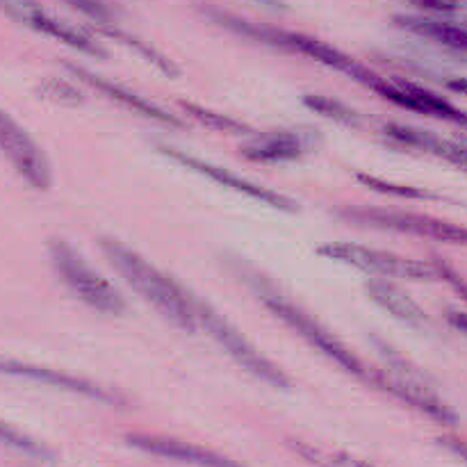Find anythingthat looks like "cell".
<instances>
[{"label": "cell", "mask_w": 467, "mask_h": 467, "mask_svg": "<svg viewBox=\"0 0 467 467\" xmlns=\"http://www.w3.org/2000/svg\"><path fill=\"white\" fill-rule=\"evenodd\" d=\"M201 12H203L210 21L217 23L219 27L233 32V35L244 36V39L255 41V44L269 46V48L283 50V53L304 55V57H310L313 62L324 64V67L333 68V71L360 82V85L368 87L369 91L379 94L381 99L386 100L392 99L395 80H388V78L379 76V73H374L369 67L360 64L358 59L349 57V55L342 53L340 48L317 39V36H310V35H304V32H295V30H281V27L263 26V23L246 21V18L235 16V14L231 12H223V9L210 7V5H203Z\"/></svg>", "instance_id": "obj_1"}, {"label": "cell", "mask_w": 467, "mask_h": 467, "mask_svg": "<svg viewBox=\"0 0 467 467\" xmlns=\"http://www.w3.org/2000/svg\"><path fill=\"white\" fill-rule=\"evenodd\" d=\"M226 260V267L249 287V292H254L260 299V304L274 315V317L281 319L285 327H290L292 331L299 337H304L310 347L319 351V354L327 356L328 360L342 368L345 372H349L351 377L360 379V381H369V368H365L363 360L345 345L337 336H333L327 327H324L319 319H315L308 310L301 308L299 304L290 299L267 274H263L260 269H255L249 260L240 258L235 254L223 255Z\"/></svg>", "instance_id": "obj_2"}, {"label": "cell", "mask_w": 467, "mask_h": 467, "mask_svg": "<svg viewBox=\"0 0 467 467\" xmlns=\"http://www.w3.org/2000/svg\"><path fill=\"white\" fill-rule=\"evenodd\" d=\"M99 246L114 272L128 283V287L140 295L155 313L162 315L171 327L187 333H194L199 328L194 315V295L185 285H181L176 278L164 274L117 237L100 235Z\"/></svg>", "instance_id": "obj_3"}, {"label": "cell", "mask_w": 467, "mask_h": 467, "mask_svg": "<svg viewBox=\"0 0 467 467\" xmlns=\"http://www.w3.org/2000/svg\"><path fill=\"white\" fill-rule=\"evenodd\" d=\"M48 254L53 260V267L57 272L59 281L64 283L68 292L76 296L78 301L87 306V308L96 310L100 315H112L119 317L128 310L126 299L121 292L103 276L96 272L80 251L73 244H68L62 237H53L48 242Z\"/></svg>", "instance_id": "obj_4"}, {"label": "cell", "mask_w": 467, "mask_h": 467, "mask_svg": "<svg viewBox=\"0 0 467 467\" xmlns=\"http://www.w3.org/2000/svg\"><path fill=\"white\" fill-rule=\"evenodd\" d=\"M194 315L199 328H203L237 365H240L244 372H249L251 377H255L258 381L267 383V386L278 388V390H287L292 388L290 374L283 372L276 363L267 358L265 354H260L258 347L235 327V324L228 322L222 313H219L214 306H210L208 301L201 299L194 295Z\"/></svg>", "instance_id": "obj_5"}, {"label": "cell", "mask_w": 467, "mask_h": 467, "mask_svg": "<svg viewBox=\"0 0 467 467\" xmlns=\"http://www.w3.org/2000/svg\"><path fill=\"white\" fill-rule=\"evenodd\" d=\"M331 214L340 222L360 228H377L386 233H401V235L427 237V240L447 242V244L467 246V228L459 223L442 222V219L427 217L420 213L406 210L374 208V205H340L333 208Z\"/></svg>", "instance_id": "obj_6"}, {"label": "cell", "mask_w": 467, "mask_h": 467, "mask_svg": "<svg viewBox=\"0 0 467 467\" xmlns=\"http://www.w3.org/2000/svg\"><path fill=\"white\" fill-rule=\"evenodd\" d=\"M317 255L336 263L349 265L360 272L374 274L377 278H406V281H431L438 278L431 263L404 258V255L390 254V251L369 249V246L356 244V242H327L319 244Z\"/></svg>", "instance_id": "obj_7"}, {"label": "cell", "mask_w": 467, "mask_h": 467, "mask_svg": "<svg viewBox=\"0 0 467 467\" xmlns=\"http://www.w3.org/2000/svg\"><path fill=\"white\" fill-rule=\"evenodd\" d=\"M158 150L164 155V158L171 160V162L181 164V167L190 169V171L194 173H201V176L208 178V181L217 182V185L226 187V190L237 192V194L246 196V199H254L258 201V203L269 205V208L281 210V213H287V214L299 213V203H296L295 199L281 194V192L269 190V187L258 185V182L249 181V178L240 176V173L228 171V169L219 167V164H213L208 162V160H201L196 158V155L185 153V150L176 149V146H158Z\"/></svg>", "instance_id": "obj_8"}, {"label": "cell", "mask_w": 467, "mask_h": 467, "mask_svg": "<svg viewBox=\"0 0 467 467\" xmlns=\"http://www.w3.org/2000/svg\"><path fill=\"white\" fill-rule=\"evenodd\" d=\"M0 153L32 190H48L53 185V169L46 153L5 109H0Z\"/></svg>", "instance_id": "obj_9"}, {"label": "cell", "mask_w": 467, "mask_h": 467, "mask_svg": "<svg viewBox=\"0 0 467 467\" xmlns=\"http://www.w3.org/2000/svg\"><path fill=\"white\" fill-rule=\"evenodd\" d=\"M0 9H5L9 16L16 18L18 23H23V26L30 27V30L39 32V35L44 36H50V39L59 41V44L78 50V53L89 55V57L96 59L109 57L108 50H105L89 32L80 30V27H73L71 23L53 16V14L46 12L41 5H36L35 0H0Z\"/></svg>", "instance_id": "obj_10"}, {"label": "cell", "mask_w": 467, "mask_h": 467, "mask_svg": "<svg viewBox=\"0 0 467 467\" xmlns=\"http://www.w3.org/2000/svg\"><path fill=\"white\" fill-rule=\"evenodd\" d=\"M319 141V132L313 128H276L269 132L251 135L240 146V153L251 162L281 164L296 162Z\"/></svg>", "instance_id": "obj_11"}, {"label": "cell", "mask_w": 467, "mask_h": 467, "mask_svg": "<svg viewBox=\"0 0 467 467\" xmlns=\"http://www.w3.org/2000/svg\"><path fill=\"white\" fill-rule=\"evenodd\" d=\"M0 374H5V377L23 379V381L41 383V386L59 388V390L87 397V400H94V401H99V404H108V406H121L123 404L121 397L114 395V392H109V390H105V388H100L99 383H91V381H87V379H80V377H71V374L59 372V369L44 368V365L7 358V356H0Z\"/></svg>", "instance_id": "obj_12"}, {"label": "cell", "mask_w": 467, "mask_h": 467, "mask_svg": "<svg viewBox=\"0 0 467 467\" xmlns=\"http://www.w3.org/2000/svg\"><path fill=\"white\" fill-rule=\"evenodd\" d=\"M64 67H67V71L71 73V76H76L82 85L91 87L94 91L108 96L109 100L119 103L121 108L130 109V112L140 114V117L150 119V121H155V123H162V126H167V128H181V130L182 128H187L185 123L176 117V114H171L169 109L160 108V105H155L153 100L144 99V96L135 94V91L128 89V87L109 80V78L99 76V73H94V71H87L85 67H80V64H73V62H67Z\"/></svg>", "instance_id": "obj_13"}, {"label": "cell", "mask_w": 467, "mask_h": 467, "mask_svg": "<svg viewBox=\"0 0 467 467\" xmlns=\"http://www.w3.org/2000/svg\"><path fill=\"white\" fill-rule=\"evenodd\" d=\"M369 383H374L379 390L406 401V404L413 406V409L422 410L424 415L438 420V422L442 424L459 422L454 410H451L450 406L442 404V401L438 400L436 392L427 386V379H410V377H400V374H392V372L369 369Z\"/></svg>", "instance_id": "obj_14"}, {"label": "cell", "mask_w": 467, "mask_h": 467, "mask_svg": "<svg viewBox=\"0 0 467 467\" xmlns=\"http://www.w3.org/2000/svg\"><path fill=\"white\" fill-rule=\"evenodd\" d=\"M126 442L135 450L144 451L150 456H162V459L181 461V463L201 465V467H246L235 463V461L226 459V456L210 451L205 447L190 445V442L176 441V438L167 436H149V433H130Z\"/></svg>", "instance_id": "obj_15"}, {"label": "cell", "mask_w": 467, "mask_h": 467, "mask_svg": "<svg viewBox=\"0 0 467 467\" xmlns=\"http://www.w3.org/2000/svg\"><path fill=\"white\" fill-rule=\"evenodd\" d=\"M383 132H386L388 140L395 141V144L431 153L436 155V158H442L445 162L467 171V141L445 140V137L436 135V132L404 126V123H386V126H383Z\"/></svg>", "instance_id": "obj_16"}, {"label": "cell", "mask_w": 467, "mask_h": 467, "mask_svg": "<svg viewBox=\"0 0 467 467\" xmlns=\"http://www.w3.org/2000/svg\"><path fill=\"white\" fill-rule=\"evenodd\" d=\"M368 296L377 306H381L386 313H390L392 317L401 319L404 324L415 328H422L429 324V315L424 313L422 306L404 292L401 287H397L395 283H390V278H372V281L365 285Z\"/></svg>", "instance_id": "obj_17"}, {"label": "cell", "mask_w": 467, "mask_h": 467, "mask_svg": "<svg viewBox=\"0 0 467 467\" xmlns=\"http://www.w3.org/2000/svg\"><path fill=\"white\" fill-rule=\"evenodd\" d=\"M96 32H100V35L109 36V39H114V41H117V44H123V46H126V48L135 50L137 55H141V57H144L146 62L153 64V67L158 68V71H162L164 76H169V78L181 76V68H178L176 64H173L171 59L167 57V55L160 53V50L155 48V46H150V44H146V41L137 39V36L130 35V32L119 30V27H114L112 23H99Z\"/></svg>", "instance_id": "obj_18"}, {"label": "cell", "mask_w": 467, "mask_h": 467, "mask_svg": "<svg viewBox=\"0 0 467 467\" xmlns=\"http://www.w3.org/2000/svg\"><path fill=\"white\" fill-rule=\"evenodd\" d=\"M301 103L310 109V112L319 114L324 119H331V121L340 123V126H351V128H363L365 117L354 109L351 105L342 103V100L331 99V96L322 94H306L301 96Z\"/></svg>", "instance_id": "obj_19"}, {"label": "cell", "mask_w": 467, "mask_h": 467, "mask_svg": "<svg viewBox=\"0 0 467 467\" xmlns=\"http://www.w3.org/2000/svg\"><path fill=\"white\" fill-rule=\"evenodd\" d=\"M178 105H181V108L185 109V112L190 114L192 119H196V121L203 123V126L213 128V130L228 132V135H254V128H251L249 123L237 121V119L226 117V114L213 112V109L203 108V105H199V103H190V100H178Z\"/></svg>", "instance_id": "obj_20"}, {"label": "cell", "mask_w": 467, "mask_h": 467, "mask_svg": "<svg viewBox=\"0 0 467 467\" xmlns=\"http://www.w3.org/2000/svg\"><path fill=\"white\" fill-rule=\"evenodd\" d=\"M290 447L306 459L308 463L317 467H374L365 461L356 459V456L347 454V451H336V450H322L317 445H310V442L304 441H290Z\"/></svg>", "instance_id": "obj_21"}, {"label": "cell", "mask_w": 467, "mask_h": 467, "mask_svg": "<svg viewBox=\"0 0 467 467\" xmlns=\"http://www.w3.org/2000/svg\"><path fill=\"white\" fill-rule=\"evenodd\" d=\"M356 181L363 182L365 187H369L372 192L388 196H400V199H415V201H441V196L431 194L427 190H420V187H409V185H395L390 181H383V178L369 176V173L358 171L356 173Z\"/></svg>", "instance_id": "obj_22"}, {"label": "cell", "mask_w": 467, "mask_h": 467, "mask_svg": "<svg viewBox=\"0 0 467 467\" xmlns=\"http://www.w3.org/2000/svg\"><path fill=\"white\" fill-rule=\"evenodd\" d=\"M36 96L48 100V103L71 105V108L85 103V94H82L76 85H71V82L67 80H59V78H50V80L41 82V85L36 87Z\"/></svg>", "instance_id": "obj_23"}, {"label": "cell", "mask_w": 467, "mask_h": 467, "mask_svg": "<svg viewBox=\"0 0 467 467\" xmlns=\"http://www.w3.org/2000/svg\"><path fill=\"white\" fill-rule=\"evenodd\" d=\"M0 442H5L7 447H14V450L23 451V454L36 456V459H48L50 456L48 450H46L44 445H39L36 441L27 438L26 433L12 429L9 424H5L3 420H0Z\"/></svg>", "instance_id": "obj_24"}, {"label": "cell", "mask_w": 467, "mask_h": 467, "mask_svg": "<svg viewBox=\"0 0 467 467\" xmlns=\"http://www.w3.org/2000/svg\"><path fill=\"white\" fill-rule=\"evenodd\" d=\"M68 7H73L76 12L85 14L87 18L96 23H112L114 21V9L109 7L105 0H62Z\"/></svg>", "instance_id": "obj_25"}, {"label": "cell", "mask_w": 467, "mask_h": 467, "mask_svg": "<svg viewBox=\"0 0 467 467\" xmlns=\"http://www.w3.org/2000/svg\"><path fill=\"white\" fill-rule=\"evenodd\" d=\"M409 3L438 14H456V12H463L467 7L465 0H409Z\"/></svg>", "instance_id": "obj_26"}, {"label": "cell", "mask_w": 467, "mask_h": 467, "mask_svg": "<svg viewBox=\"0 0 467 467\" xmlns=\"http://www.w3.org/2000/svg\"><path fill=\"white\" fill-rule=\"evenodd\" d=\"M447 319H450L451 327L459 328V331H463L467 336V315L465 313H459V310H450V313H447Z\"/></svg>", "instance_id": "obj_27"}, {"label": "cell", "mask_w": 467, "mask_h": 467, "mask_svg": "<svg viewBox=\"0 0 467 467\" xmlns=\"http://www.w3.org/2000/svg\"><path fill=\"white\" fill-rule=\"evenodd\" d=\"M442 442H445V445L450 447V450L454 451L456 456H461V459H463L465 463H467V445H465V442L456 441V438H445V441H442Z\"/></svg>", "instance_id": "obj_28"}, {"label": "cell", "mask_w": 467, "mask_h": 467, "mask_svg": "<svg viewBox=\"0 0 467 467\" xmlns=\"http://www.w3.org/2000/svg\"><path fill=\"white\" fill-rule=\"evenodd\" d=\"M445 85H447V89L467 96V78H451V80H447Z\"/></svg>", "instance_id": "obj_29"}, {"label": "cell", "mask_w": 467, "mask_h": 467, "mask_svg": "<svg viewBox=\"0 0 467 467\" xmlns=\"http://www.w3.org/2000/svg\"><path fill=\"white\" fill-rule=\"evenodd\" d=\"M251 3L263 5V7H267V9H278V12H283V9H287V5L283 3V0H251Z\"/></svg>", "instance_id": "obj_30"}]
</instances>
